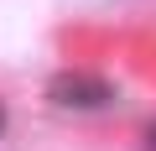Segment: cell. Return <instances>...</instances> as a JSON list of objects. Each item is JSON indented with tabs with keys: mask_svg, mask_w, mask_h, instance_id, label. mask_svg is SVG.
<instances>
[{
	"mask_svg": "<svg viewBox=\"0 0 156 151\" xmlns=\"http://www.w3.org/2000/svg\"><path fill=\"white\" fill-rule=\"evenodd\" d=\"M109 94H115V84L99 78V73H83V68L57 73V78L47 84V99H57V104H78V110H94V104H104Z\"/></svg>",
	"mask_w": 156,
	"mask_h": 151,
	"instance_id": "6da1fadb",
	"label": "cell"
},
{
	"mask_svg": "<svg viewBox=\"0 0 156 151\" xmlns=\"http://www.w3.org/2000/svg\"><path fill=\"white\" fill-rule=\"evenodd\" d=\"M0 130H5V104H0Z\"/></svg>",
	"mask_w": 156,
	"mask_h": 151,
	"instance_id": "7a4b0ae2",
	"label": "cell"
},
{
	"mask_svg": "<svg viewBox=\"0 0 156 151\" xmlns=\"http://www.w3.org/2000/svg\"><path fill=\"white\" fill-rule=\"evenodd\" d=\"M151 146H156V120H151Z\"/></svg>",
	"mask_w": 156,
	"mask_h": 151,
	"instance_id": "3957f363",
	"label": "cell"
}]
</instances>
